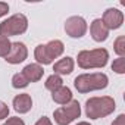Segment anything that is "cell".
Here are the masks:
<instances>
[{
  "instance_id": "cell-3",
  "label": "cell",
  "mask_w": 125,
  "mask_h": 125,
  "mask_svg": "<svg viewBox=\"0 0 125 125\" xmlns=\"http://www.w3.org/2000/svg\"><path fill=\"white\" fill-rule=\"evenodd\" d=\"M109 52L103 47L93 49V50H81L77 56L78 66L81 69H100L107 65Z\"/></svg>"
},
{
  "instance_id": "cell-8",
  "label": "cell",
  "mask_w": 125,
  "mask_h": 125,
  "mask_svg": "<svg viewBox=\"0 0 125 125\" xmlns=\"http://www.w3.org/2000/svg\"><path fill=\"white\" fill-rule=\"evenodd\" d=\"M100 19L103 21V24L106 25V28L109 31L110 30H118L124 24V13L116 8H109L103 12V16Z\"/></svg>"
},
{
  "instance_id": "cell-20",
  "label": "cell",
  "mask_w": 125,
  "mask_h": 125,
  "mask_svg": "<svg viewBox=\"0 0 125 125\" xmlns=\"http://www.w3.org/2000/svg\"><path fill=\"white\" fill-rule=\"evenodd\" d=\"M9 112H10L9 106L5 102H0V119H6L9 116Z\"/></svg>"
},
{
  "instance_id": "cell-10",
  "label": "cell",
  "mask_w": 125,
  "mask_h": 125,
  "mask_svg": "<svg viewBox=\"0 0 125 125\" xmlns=\"http://www.w3.org/2000/svg\"><path fill=\"white\" fill-rule=\"evenodd\" d=\"M90 34H91V38L97 43H102V41H106L107 37H109V30L106 28V25L103 24V21L100 18L94 19L91 24H90Z\"/></svg>"
},
{
  "instance_id": "cell-11",
  "label": "cell",
  "mask_w": 125,
  "mask_h": 125,
  "mask_svg": "<svg viewBox=\"0 0 125 125\" xmlns=\"http://www.w3.org/2000/svg\"><path fill=\"white\" fill-rule=\"evenodd\" d=\"M12 106L15 109V112H18L19 115H24V113H28L31 109H32V99L28 93H22V94H18L13 97V102H12Z\"/></svg>"
},
{
  "instance_id": "cell-6",
  "label": "cell",
  "mask_w": 125,
  "mask_h": 125,
  "mask_svg": "<svg viewBox=\"0 0 125 125\" xmlns=\"http://www.w3.org/2000/svg\"><path fill=\"white\" fill-rule=\"evenodd\" d=\"M80 116H81V104L78 100H74V99L53 112V118L57 125H69Z\"/></svg>"
},
{
  "instance_id": "cell-1",
  "label": "cell",
  "mask_w": 125,
  "mask_h": 125,
  "mask_svg": "<svg viewBox=\"0 0 125 125\" xmlns=\"http://www.w3.org/2000/svg\"><path fill=\"white\" fill-rule=\"evenodd\" d=\"M109 84V78L104 72H91L81 74L74 80V87L78 93L87 94L97 90H104Z\"/></svg>"
},
{
  "instance_id": "cell-16",
  "label": "cell",
  "mask_w": 125,
  "mask_h": 125,
  "mask_svg": "<svg viewBox=\"0 0 125 125\" xmlns=\"http://www.w3.org/2000/svg\"><path fill=\"white\" fill-rule=\"evenodd\" d=\"M113 52L118 54V57H125V37L119 35L113 43Z\"/></svg>"
},
{
  "instance_id": "cell-4",
  "label": "cell",
  "mask_w": 125,
  "mask_h": 125,
  "mask_svg": "<svg viewBox=\"0 0 125 125\" xmlns=\"http://www.w3.org/2000/svg\"><path fill=\"white\" fill-rule=\"evenodd\" d=\"M65 52V46L60 40H50L46 44H38L34 50V59L38 65H52L53 60L60 57Z\"/></svg>"
},
{
  "instance_id": "cell-14",
  "label": "cell",
  "mask_w": 125,
  "mask_h": 125,
  "mask_svg": "<svg viewBox=\"0 0 125 125\" xmlns=\"http://www.w3.org/2000/svg\"><path fill=\"white\" fill-rule=\"evenodd\" d=\"M52 99H53L54 103L63 106V104H66V103H69L72 100V91H71L69 87L62 85L60 88H57V90H54L52 93Z\"/></svg>"
},
{
  "instance_id": "cell-12",
  "label": "cell",
  "mask_w": 125,
  "mask_h": 125,
  "mask_svg": "<svg viewBox=\"0 0 125 125\" xmlns=\"http://www.w3.org/2000/svg\"><path fill=\"white\" fill-rule=\"evenodd\" d=\"M74 68H75V60L71 56H65V57L59 59L53 65V71L56 75H69L72 74Z\"/></svg>"
},
{
  "instance_id": "cell-2",
  "label": "cell",
  "mask_w": 125,
  "mask_h": 125,
  "mask_svg": "<svg viewBox=\"0 0 125 125\" xmlns=\"http://www.w3.org/2000/svg\"><path fill=\"white\" fill-rule=\"evenodd\" d=\"M85 116L90 119H100L106 118L116 109V102L110 96L102 97H90L85 102Z\"/></svg>"
},
{
  "instance_id": "cell-18",
  "label": "cell",
  "mask_w": 125,
  "mask_h": 125,
  "mask_svg": "<svg viewBox=\"0 0 125 125\" xmlns=\"http://www.w3.org/2000/svg\"><path fill=\"white\" fill-rule=\"evenodd\" d=\"M10 46H12V43H10L9 38L0 35V57H6V56L9 54Z\"/></svg>"
},
{
  "instance_id": "cell-19",
  "label": "cell",
  "mask_w": 125,
  "mask_h": 125,
  "mask_svg": "<svg viewBox=\"0 0 125 125\" xmlns=\"http://www.w3.org/2000/svg\"><path fill=\"white\" fill-rule=\"evenodd\" d=\"M112 71L122 75L125 74V57H118L113 60V63H112Z\"/></svg>"
},
{
  "instance_id": "cell-23",
  "label": "cell",
  "mask_w": 125,
  "mask_h": 125,
  "mask_svg": "<svg viewBox=\"0 0 125 125\" xmlns=\"http://www.w3.org/2000/svg\"><path fill=\"white\" fill-rule=\"evenodd\" d=\"M8 12H9V5L5 2H0V18L8 15Z\"/></svg>"
},
{
  "instance_id": "cell-25",
  "label": "cell",
  "mask_w": 125,
  "mask_h": 125,
  "mask_svg": "<svg viewBox=\"0 0 125 125\" xmlns=\"http://www.w3.org/2000/svg\"><path fill=\"white\" fill-rule=\"evenodd\" d=\"M75 125H91V124L87 122V121H81V122H78V124H75Z\"/></svg>"
},
{
  "instance_id": "cell-21",
  "label": "cell",
  "mask_w": 125,
  "mask_h": 125,
  "mask_svg": "<svg viewBox=\"0 0 125 125\" xmlns=\"http://www.w3.org/2000/svg\"><path fill=\"white\" fill-rule=\"evenodd\" d=\"M3 125H25V122H24V119H22V118L12 116V118H8V121H6Z\"/></svg>"
},
{
  "instance_id": "cell-7",
  "label": "cell",
  "mask_w": 125,
  "mask_h": 125,
  "mask_svg": "<svg viewBox=\"0 0 125 125\" xmlns=\"http://www.w3.org/2000/svg\"><path fill=\"white\" fill-rule=\"evenodd\" d=\"M87 21L83 16H69L65 21V32L71 38H81L87 32Z\"/></svg>"
},
{
  "instance_id": "cell-5",
  "label": "cell",
  "mask_w": 125,
  "mask_h": 125,
  "mask_svg": "<svg viewBox=\"0 0 125 125\" xmlns=\"http://www.w3.org/2000/svg\"><path fill=\"white\" fill-rule=\"evenodd\" d=\"M27 30H28V19L24 13H15L0 24V35L6 38L13 35H21Z\"/></svg>"
},
{
  "instance_id": "cell-15",
  "label": "cell",
  "mask_w": 125,
  "mask_h": 125,
  "mask_svg": "<svg viewBox=\"0 0 125 125\" xmlns=\"http://www.w3.org/2000/svg\"><path fill=\"white\" fill-rule=\"evenodd\" d=\"M62 85H63V80H62L60 75H56V74H52L50 77H47L46 83H44V87L49 90V91H54L57 88H60Z\"/></svg>"
},
{
  "instance_id": "cell-24",
  "label": "cell",
  "mask_w": 125,
  "mask_h": 125,
  "mask_svg": "<svg viewBox=\"0 0 125 125\" xmlns=\"http://www.w3.org/2000/svg\"><path fill=\"white\" fill-rule=\"evenodd\" d=\"M110 125H125V115H124V113L118 115V118H116Z\"/></svg>"
},
{
  "instance_id": "cell-17",
  "label": "cell",
  "mask_w": 125,
  "mask_h": 125,
  "mask_svg": "<svg viewBox=\"0 0 125 125\" xmlns=\"http://www.w3.org/2000/svg\"><path fill=\"white\" fill-rule=\"evenodd\" d=\"M28 81L25 80V77L22 75V74H15L13 77H12V87L13 88H27L28 87Z\"/></svg>"
},
{
  "instance_id": "cell-9",
  "label": "cell",
  "mask_w": 125,
  "mask_h": 125,
  "mask_svg": "<svg viewBox=\"0 0 125 125\" xmlns=\"http://www.w3.org/2000/svg\"><path fill=\"white\" fill-rule=\"evenodd\" d=\"M28 57V49L22 41H15L10 46V52L9 54L5 57V60L10 65H18L22 63V62Z\"/></svg>"
},
{
  "instance_id": "cell-22",
  "label": "cell",
  "mask_w": 125,
  "mask_h": 125,
  "mask_svg": "<svg viewBox=\"0 0 125 125\" xmlns=\"http://www.w3.org/2000/svg\"><path fill=\"white\" fill-rule=\"evenodd\" d=\"M34 125H53V122H52L50 118H47V116H41Z\"/></svg>"
},
{
  "instance_id": "cell-13",
  "label": "cell",
  "mask_w": 125,
  "mask_h": 125,
  "mask_svg": "<svg viewBox=\"0 0 125 125\" xmlns=\"http://www.w3.org/2000/svg\"><path fill=\"white\" fill-rule=\"evenodd\" d=\"M21 74L25 77V80L28 83H38L43 78V75H44V69L38 63H30V65H27L22 69Z\"/></svg>"
}]
</instances>
